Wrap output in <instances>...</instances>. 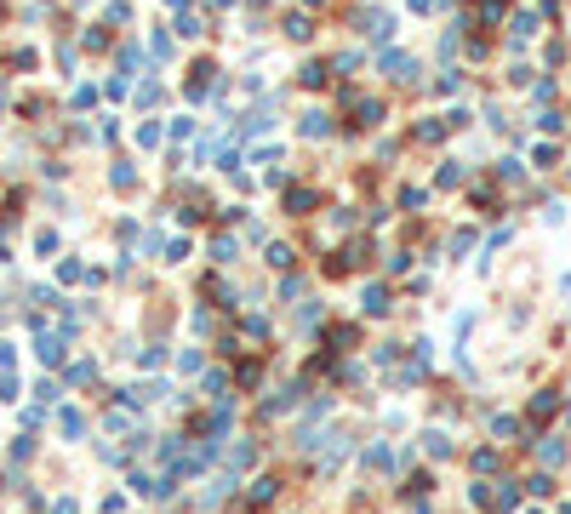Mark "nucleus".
<instances>
[{
  "label": "nucleus",
  "mask_w": 571,
  "mask_h": 514,
  "mask_svg": "<svg viewBox=\"0 0 571 514\" xmlns=\"http://www.w3.org/2000/svg\"><path fill=\"white\" fill-rule=\"evenodd\" d=\"M366 34H372V40H388V34H394V18H383V12L366 18Z\"/></svg>",
  "instance_id": "obj_1"
},
{
  "label": "nucleus",
  "mask_w": 571,
  "mask_h": 514,
  "mask_svg": "<svg viewBox=\"0 0 571 514\" xmlns=\"http://www.w3.org/2000/svg\"><path fill=\"white\" fill-rule=\"evenodd\" d=\"M383 309H388V291L372 286V291H366V315H383Z\"/></svg>",
  "instance_id": "obj_2"
},
{
  "label": "nucleus",
  "mask_w": 571,
  "mask_h": 514,
  "mask_svg": "<svg viewBox=\"0 0 571 514\" xmlns=\"http://www.w3.org/2000/svg\"><path fill=\"white\" fill-rule=\"evenodd\" d=\"M286 206H291V211H309V206H315V195H309V189H291V195H286Z\"/></svg>",
  "instance_id": "obj_3"
},
{
  "label": "nucleus",
  "mask_w": 571,
  "mask_h": 514,
  "mask_svg": "<svg viewBox=\"0 0 571 514\" xmlns=\"http://www.w3.org/2000/svg\"><path fill=\"white\" fill-rule=\"evenodd\" d=\"M303 132H309V138H326L332 126H326V114H309V120H303Z\"/></svg>",
  "instance_id": "obj_4"
},
{
  "label": "nucleus",
  "mask_w": 571,
  "mask_h": 514,
  "mask_svg": "<svg viewBox=\"0 0 571 514\" xmlns=\"http://www.w3.org/2000/svg\"><path fill=\"white\" fill-rule=\"evenodd\" d=\"M286 34L291 40H309V18H286Z\"/></svg>",
  "instance_id": "obj_5"
}]
</instances>
